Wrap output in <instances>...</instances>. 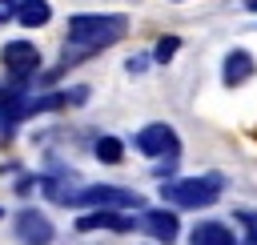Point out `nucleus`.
Masks as SVG:
<instances>
[{"label": "nucleus", "mask_w": 257, "mask_h": 245, "mask_svg": "<svg viewBox=\"0 0 257 245\" xmlns=\"http://www.w3.org/2000/svg\"><path fill=\"white\" fill-rule=\"evenodd\" d=\"M124 32H128V16L120 12H76L68 20V44H76L80 56L116 44Z\"/></svg>", "instance_id": "nucleus-1"}, {"label": "nucleus", "mask_w": 257, "mask_h": 245, "mask_svg": "<svg viewBox=\"0 0 257 245\" xmlns=\"http://www.w3.org/2000/svg\"><path fill=\"white\" fill-rule=\"evenodd\" d=\"M225 193V177L221 173H205V177H185V181H165L161 197L177 209H209L217 197Z\"/></svg>", "instance_id": "nucleus-2"}, {"label": "nucleus", "mask_w": 257, "mask_h": 245, "mask_svg": "<svg viewBox=\"0 0 257 245\" xmlns=\"http://www.w3.org/2000/svg\"><path fill=\"white\" fill-rule=\"evenodd\" d=\"M68 205L72 209H145V197L120 185H84L68 197Z\"/></svg>", "instance_id": "nucleus-3"}, {"label": "nucleus", "mask_w": 257, "mask_h": 245, "mask_svg": "<svg viewBox=\"0 0 257 245\" xmlns=\"http://www.w3.org/2000/svg\"><path fill=\"white\" fill-rule=\"evenodd\" d=\"M133 145H137V153H145V157H177V153H181V141H177L173 125H165V120L145 125V129L133 137Z\"/></svg>", "instance_id": "nucleus-4"}, {"label": "nucleus", "mask_w": 257, "mask_h": 245, "mask_svg": "<svg viewBox=\"0 0 257 245\" xmlns=\"http://www.w3.org/2000/svg\"><path fill=\"white\" fill-rule=\"evenodd\" d=\"M12 229H16V241L20 245H52V237H56L52 221L40 209H20L16 221H12Z\"/></svg>", "instance_id": "nucleus-5"}, {"label": "nucleus", "mask_w": 257, "mask_h": 245, "mask_svg": "<svg viewBox=\"0 0 257 245\" xmlns=\"http://www.w3.org/2000/svg\"><path fill=\"white\" fill-rule=\"evenodd\" d=\"M0 60H4V68H8L12 76H32V72L40 68V52H36V44H28V40H12V44H4Z\"/></svg>", "instance_id": "nucleus-6"}, {"label": "nucleus", "mask_w": 257, "mask_h": 245, "mask_svg": "<svg viewBox=\"0 0 257 245\" xmlns=\"http://www.w3.org/2000/svg\"><path fill=\"white\" fill-rule=\"evenodd\" d=\"M253 72H257L253 52H245V48H229V56H225V64H221V80H225L229 88H237V84L253 80Z\"/></svg>", "instance_id": "nucleus-7"}, {"label": "nucleus", "mask_w": 257, "mask_h": 245, "mask_svg": "<svg viewBox=\"0 0 257 245\" xmlns=\"http://www.w3.org/2000/svg\"><path fill=\"white\" fill-rule=\"evenodd\" d=\"M76 229L80 233H92V229H112V233H128V229H137L124 213H116V209H92V213H80L76 217Z\"/></svg>", "instance_id": "nucleus-8"}, {"label": "nucleus", "mask_w": 257, "mask_h": 245, "mask_svg": "<svg viewBox=\"0 0 257 245\" xmlns=\"http://www.w3.org/2000/svg\"><path fill=\"white\" fill-rule=\"evenodd\" d=\"M141 229L153 237V241H177V233H181V221H177V213H169V209H145V217H141Z\"/></svg>", "instance_id": "nucleus-9"}, {"label": "nucleus", "mask_w": 257, "mask_h": 245, "mask_svg": "<svg viewBox=\"0 0 257 245\" xmlns=\"http://www.w3.org/2000/svg\"><path fill=\"white\" fill-rule=\"evenodd\" d=\"M32 108H28V96H0V141H8L16 133L20 120H28Z\"/></svg>", "instance_id": "nucleus-10"}, {"label": "nucleus", "mask_w": 257, "mask_h": 245, "mask_svg": "<svg viewBox=\"0 0 257 245\" xmlns=\"http://www.w3.org/2000/svg\"><path fill=\"white\" fill-rule=\"evenodd\" d=\"M189 245H237V237L225 221H201V225H193Z\"/></svg>", "instance_id": "nucleus-11"}, {"label": "nucleus", "mask_w": 257, "mask_h": 245, "mask_svg": "<svg viewBox=\"0 0 257 245\" xmlns=\"http://www.w3.org/2000/svg\"><path fill=\"white\" fill-rule=\"evenodd\" d=\"M16 20L24 28H40L52 20V4L48 0H16Z\"/></svg>", "instance_id": "nucleus-12"}, {"label": "nucleus", "mask_w": 257, "mask_h": 245, "mask_svg": "<svg viewBox=\"0 0 257 245\" xmlns=\"http://www.w3.org/2000/svg\"><path fill=\"white\" fill-rule=\"evenodd\" d=\"M92 153H96V161H100V165H120V157H124V145H120L116 137H100Z\"/></svg>", "instance_id": "nucleus-13"}, {"label": "nucleus", "mask_w": 257, "mask_h": 245, "mask_svg": "<svg viewBox=\"0 0 257 245\" xmlns=\"http://www.w3.org/2000/svg\"><path fill=\"white\" fill-rule=\"evenodd\" d=\"M177 48H181V36H161L157 48H153V60H157V64H169V60L177 56Z\"/></svg>", "instance_id": "nucleus-14"}, {"label": "nucleus", "mask_w": 257, "mask_h": 245, "mask_svg": "<svg viewBox=\"0 0 257 245\" xmlns=\"http://www.w3.org/2000/svg\"><path fill=\"white\" fill-rule=\"evenodd\" d=\"M233 217H237V225H245V229H249V237L257 241V209H237Z\"/></svg>", "instance_id": "nucleus-15"}, {"label": "nucleus", "mask_w": 257, "mask_h": 245, "mask_svg": "<svg viewBox=\"0 0 257 245\" xmlns=\"http://www.w3.org/2000/svg\"><path fill=\"white\" fill-rule=\"evenodd\" d=\"M124 68L137 76V72H145V68H149V56H128V60H124Z\"/></svg>", "instance_id": "nucleus-16"}, {"label": "nucleus", "mask_w": 257, "mask_h": 245, "mask_svg": "<svg viewBox=\"0 0 257 245\" xmlns=\"http://www.w3.org/2000/svg\"><path fill=\"white\" fill-rule=\"evenodd\" d=\"M4 20H16V0H0V24Z\"/></svg>", "instance_id": "nucleus-17"}, {"label": "nucleus", "mask_w": 257, "mask_h": 245, "mask_svg": "<svg viewBox=\"0 0 257 245\" xmlns=\"http://www.w3.org/2000/svg\"><path fill=\"white\" fill-rule=\"evenodd\" d=\"M245 8H249V12H257V0H245Z\"/></svg>", "instance_id": "nucleus-18"}, {"label": "nucleus", "mask_w": 257, "mask_h": 245, "mask_svg": "<svg viewBox=\"0 0 257 245\" xmlns=\"http://www.w3.org/2000/svg\"><path fill=\"white\" fill-rule=\"evenodd\" d=\"M245 245H257V241H253V237H245Z\"/></svg>", "instance_id": "nucleus-19"}, {"label": "nucleus", "mask_w": 257, "mask_h": 245, "mask_svg": "<svg viewBox=\"0 0 257 245\" xmlns=\"http://www.w3.org/2000/svg\"><path fill=\"white\" fill-rule=\"evenodd\" d=\"M0 217H4V209H0Z\"/></svg>", "instance_id": "nucleus-20"}]
</instances>
